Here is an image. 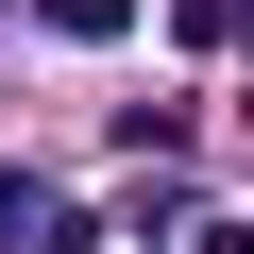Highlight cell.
<instances>
[{"instance_id": "1", "label": "cell", "mask_w": 254, "mask_h": 254, "mask_svg": "<svg viewBox=\"0 0 254 254\" xmlns=\"http://www.w3.org/2000/svg\"><path fill=\"white\" fill-rule=\"evenodd\" d=\"M34 220H51V203H34V187H0V237H34Z\"/></svg>"}]
</instances>
